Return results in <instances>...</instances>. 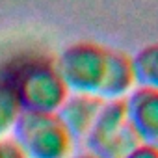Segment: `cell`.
<instances>
[{
  "label": "cell",
  "instance_id": "obj_1",
  "mask_svg": "<svg viewBox=\"0 0 158 158\" xmlns=\"http://www.w3.org/2000/svg\"><path fill=\"white\" fill-rule=\"evenodd\" d=\"M56 65L69 93L121 101L138 86L132 56L97 41H76L65 47Z\"/></svg>",
  "mask_w": 158,
  "mask_h": 158
},
{
  "label": "cell",
  "instance_id": "obj_2",
  "mask_svg": "<svg viewBox=\"0 0 158 158\" xmlns=\"http://www.w3.org/2000/svg\"><path fill=\"white\" fill-rule=\"evenodd\" d=\"M2 76L15 89L23 112H58L69 97L56 60L45 54L17 58Z\"/></svg>",
  "mask_w": 158,
  "mask_h": 158
},
{
  "label": "cell",
  "instance_id": "obj_3",
  "mask_svg": "<svg viewBox=\"0 0 158 158\" xmlns=\"http://www.w3.org/2000/svg\"><path fill=\"white\" fill-rule=\"evenodd\" d=\"M13 134L26 158H71L74 152L76 139L58 112H23Z\"/></svg>",
  "mask_w": 158,
  "mask_h": 158
},
{
  "label": "cell",
  "instance_id": "obj_4",
  "mask_svg": "<svg viewBox=\"0 0 158 158\" xmlns=\"http://www.w3.org/2000/svg\"><path fill=\"white\" fill-rule=\"evenodd\" d=\"M84 141L88 145V152H93L99 158H123L141 143L130 123L125 99L104 102Z\"/></svg>",
  "mask_w": 158,
  "mask_h": 158
},
{
  "label": "cell",
  "instance_id": "obj_5",
  "mask_svg": "<svg viewBox=\"0 0 158 158\" xmlns=\"http://www.w3.org/2000/svg\"><path fill=\"white\" fill-rule=\"evenodd\" d=\"M125 104L139 141L158 149V89L136 86Z\"/></svg>",
  "mask_w": 158,
  "mask_h": 158
},
{
  "label": "cell",
  "instance_id": "obj_6",
  "mask_svg": "<svg viewBox=\"0 0 158 158\" xmlns=\"http://www.w3.org/2000/svg\"><path fill=\"white\" fill-rule=\"evenodd\" d=\"M104 102L106 101L93 95L69 93L65 102L60 106L58 115L61 117L69 132L74 136V139H84L91 130V127L95 125Z\"/></svg>",
  "mask_w": 158,
  "mask_h": 158
},
{
  "label": "cell",
  "instance_id": "obj_7",
  "mask_svg": "<svg viewBox=\"0 0 158 158\" xmlns=\"http://www.w3.org/2000/svg\"><path fill=\"white\" fill-rule=\"evenodd\" d=\"M132 65L138 86L158 89V41L141 47L132 56Z\"/></svg>",
  "mask_w": 158,
  "mask_h": 158
},
{
  "label": "cell",
  "instance_id": "obj_8",
  "mask_svg": "<svg viewBox=\"0 0 158 158\" xmlns=\"http://www.w3.org/2000/svg\"><path fill=\"white\" fill-rule=\"evenodd\" d=\"M21 114L23 106L15 89L4 76H0V138H6L10 132H13Z\"/></svg>",
  "mask_w": 158,
  "mask_h": 158
},
{
  "label": "cell",
  "instance_id": "obj_9",
  "mask_svg": "<svg viewBox=\"0 0 158 158\" xmlns=\"http://www.w3.org/2000/svg\"><path fill=\"white\" fill-rule=\"evenodd\" d=\"M0 158H26V154L13 138L6 136L0 138Z\"/></svg>",
  "mask_w": 158,
  "mask_h": 158
},
{
  "label": "cell",
  "instance_id": "obj_10",
  "mask_svg": "<svg viewBox=\"0 0 158 158\" xmlns=\"http://www.w3.org/2000/svg\"><path fill=\"white\" fill-rule=\"evenodd\" d=\"M123 158H158V149L149 145V143H138Z\"/></svg>",
  "mask_w": 158,
  "mask_h": 158
},
{
  "label": "cell",
  "instance_id": "obj_11",
  "mask_svg": "<svg viewBox=\"0 0 158 158\" xmlns=\"http://www.w3.org/2000/svg\"><path fill=\"white\" fill-rule=\"evenodd\" d=\"M71 158H99V156H95L93 152H82V154H73Z\"/></svg>",
  "mask_w": 158,
  "mask_h": 158
}]
</instances>
